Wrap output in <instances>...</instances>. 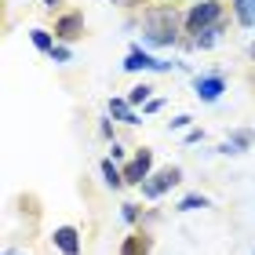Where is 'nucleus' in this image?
<instances>
[{"instance_id": "9d476101", "label": "nucleus", "mask_w": 255, "mask_h": 255, "mask_svg": "<svg viewBox=\"0 0 255 255\" xmlns=\"http://www.w3.org/2000/svg\"><path fill=\"white\" fill-rule=\"evenodd\" d=\"M102 182H106L110 190H121V186H128V182H124V171H121V168H113V157H106V160H102Z\"/></svg>"}, {"instance_id": "6ab92c4d", "label": "nucleus", "mask_w": 255, "mask_h": 255, "mask_svg": "<svg viewBox=\"0 0 255 255\" xmlns=\"http://www.w3.org/2000/svg\"><path fill=\"white\" fill-rule=\"evenodd\" d=\"M190 121H193V117H186V113H179V117L171 121V131H182V128H190Z\"/></svg>"}, {"instance_id": "1a4fd4ad", "label": "nucleus", "mask_w": 255, "mask_h": 255, "mask_svg": "<svg viewBox=\"0 0 255 255\" xmlns=\"http://www.w3.org/2000/svg\"><path fill=\"white\" fill-rule=\"evenodd\" d=\"M149 248H153V241L146 234H131V237H124L121 255H149Z\"/></svg>"}, {"instance_id": "412c9836", "label": "nucleus", "mask_w": 255, "mask_h": 255, "mask_svg": "<svg viewBox=\"0 0 255 255\" xmlns=\"http://www.w3.org/2000/svg\"><path fill=\"white\" fill-rule=\"evenodd\" d=\"M59 4H62V0H44V7H51V11L59 7Z\"/></svg>"}, {"instance_id": "4be33fe9", "label": "nucleus", "mask_w": 255, "mask_h": 255, "mask_svg": "<svg viewBox=\"0 0 255 255\" xmlns=\"http://www.w3.org/2000/svg\"><path fill=\"white\" fill-rule=\"evenodd\" d=\"M248 55H252V59H255V40H252V48H248Z\"/></svg>"}, {"instance_id": "a211bd4d", "label": "nucleus", "mask_w": 255, "mask_h": 255, "mask_svg": "<svg viewBox=\"0 0 255 255\" xmlns=\"http://www.w3.org/2000/svg\"><path fill=\"white\" fill-rule=\"evenodd\" d=\"M51 59H55V62H69V48H66V44H55Z\"/></svg>"}, {"instance_id": "f257e3e1", "label": "nucleus", "mask_w": 255, "mask_h": 255, "mask_svg": "<svg viewBox=\"0 0 255 255\" xmlns=\"http://www.w3.org/2000/svg\"><path fill=\"white\" fill-rule=\"evenodd\" d=\"M146 40L171 48V44L179 40V33H175V11H171V7H149L146 11Z\"/></svg>"}, {"instance_id": "0eeeda50", "label": "nucleus", "mask_w": 255, "mask_h": 255, "mask_svg": "<svg viewBox=\"0 0 255 255\" xmlns=\"http://www.w3.org/2000/svg\"><path fill=\"white\" fill-rule=\"evenodd\" d=\"M193 91H197V99H201V102H215V99L226 91V80L219 77V73L197 77V80H193Z\"/></svg>"}, {"instance_id": "f03ea898", "label": "nucleus", "mask_w": 255, "mask_h": 255, "mask_svg": "<svg viewBox=\"0 0 255 255\" xmlns=\"http://www.w3.org/2000/svg\"><path fill=\"white\" fill-rule=\"evenodd\" d=\"M186 33H204L208 26H215V22H223V4L219 0H201V4H193L190 11H186Z\"/></svg>"}, {"instance_id": "2eb2a0df", "label": "nucleus", "mask_w": 255, "mask_h": 255, "mask_svg": "<svg viewBox=\"0 0 255 255\" xmlns=\"http://www.w3.org/2000/svg\"><path fill=\"white\" fill-rule=\"evenodd\" d=\"M149 91H153L149 84H135L131 91H128V102H131V106H146V102H149Z\"/></svg>"}, {"instance_id": "f3484780", "label": "nucleus", "mask_w": 255, "mask_h": 255, "mask_svg": "<svg viewBox=\"0 0 255 255\" xmlns=\"http://www.w3.org/2000/svg\"><path fill=\"white\" fill-rule=\"evenodd\" d=\"M252 131H234V138H230V146H234L237 149V153H241V149H245V146H252Z\"/></svg>"}, {"instance_id": "4468645a", "label": "nucleus", "mask_w": 255, "mask_h": 255, "mask_svg": "<svg viewBox=\"0 0 255 255\" xmlns=\"http://www.w3.org/2000/svg\"><path fill=\"white\" fill-rule=\"evenodd\" d=\"M29 37H33V48H37V51H48V55L55 51V40H51V33H48V29H33Z\"/></svg>"}, {"instance_id": "b1692460", "label": "nucleus", "mask_w": 255, "mask_h": 255, "mask_svg": "<svg viewBox=\"0 0 255 255\" xmlns=\"http://www.w3.org/2000/svg\"><path fill=\"white\" fill-rule=\"evenodd\" d=\"M4 255H18V252H4Z\"/></svg>"}, {"instance_id": "5701e85b", "label": "nucleus", "mask_w": 255, "mask_h": 255, "mask_svg": "<svg viewBox=\"0 0 255 255\" xmlns=\"http://www.w3.org/2000/svg\"><path fill=\"white\" fill-rule=\"evenodd\" d=\"M113 4H135V0H113Z\"/></svg>"}, {"instance_id": "423d86ee", "label": "nucleus", "mask_w": 255, "mask_h": 255, "mask_svg": "<svg viewBox=\"0 0 255 255\" xmlns=\"http://www.w3.org/2000/svg\"><path fill=\"white\" fill-rule=\"evenodd\" d=\"M55 37H59V40L84 37V15H80V11H66V15H59V18H55Z\"/></svg>"}, {"instance_id": "7ed1b4c3", "label": "nucleus", "mask_w": 255, "mask_h": 255, "mask_svg": "<svg viewBox=\"0 0 255 255\" xmlns=\"http://www.w3.org/2000/svg\"><path fill=\"white\" fill-rule=\"evenodd\" d=\"M179 179H182L179 168H160V171H153V175L142 182V197H146V201H157V197L164 193V190H171Z\"/></svg>"}, {"instance_id": "f8f14e48", "label": "nucleus", "mask_w": 255, "mask_h": 255, "mask_svg": "<svg viewBox=\"0 0 255 255\" xmlns=\"http://www.w3.org/2000/svg\"><path fill=\"white\" fill-rule=\"evenodd\" d=\"M219 33H223V22H215V26H208L204 33H197V37H193V48L208 51V48H212V44L219 40Z\"/></svg>"}, {"instance_id": "20e7f679", "label": "nucleus", "mask_w": 255, "mask_h": 255, "mask_svg": "<svg viewBox=\"0 0 255 255\" xmlns=\"http://www.w3.org/2000/svg\"><path fill=\"white\" fill-rule=\"evenodd\" d=\"M149 175H153V153H149V149H138L135 160L124 168V182L128 186H142Z\"/></svg>"}, {"instance_id": "ddd939ff", "label": "nucleus", "mask_w": 255, "mask_h": 255, "mask_svg": "<svg viewBox=\"0 0 255 255\" xmlns=\"http://www.w3.org/2000/svg\"><path fill=\"white\" fill-rule=\"evenodd\" d=\"M234 11L241 26H255V0H234Z\"/></svg>"}, {"instance_id": "dca6fc26", "label": "nucleus", "mask_w": 255, "mask_h": 255, "mask_svg": "<svg viewBox=\"0 0 255 255\" xmlns=\"http://www.w3.org/2000/svg\"><path fill=\"white\" fill-rule=\"evenodd\" d=\"M197 208H208V197L190 193V197H182V201H179V212H197Z\"/></svg>"}, {"instance_id": "6e6552de", "label": "nucleus", "mask_w": 255, "mask_h": 255, "mask_svg": "<svg viewBox=\"0 0 255 255\" xmlns=\"http://www.w3.org/2000/svg\"><path fill=\"white\" fill-rule=\"evenodd\" d=\"M55 248H59L62 255H80V237L73 226H59L55 230Z\"/></svg>"}, {"instance_id": "39448f33", "label": "nucleus", "mask_w": 255, "mask_h": 255, "mask_svg": "<svg viewBox=\"0 0 255 255\" xmlns=\"http://www.w3.org/2000/svg\"><path fill=\"white\" fill-rule=\"evenodd\" d=\"M124 69L128 73H138V69H153V73H168V62H160V59H153V55H146L142 48H131L128 51V59H124Z\"/></svg>"}, {"instance_id": "aec40b11", "label": "nucleus", "mask_w": 255, "mask_h": 255, "mask_svg": "<svg viewBox=\"0 0 255 255\" xmlns=\"http://www.w3.org/2000/svg\"><path fill=\"white\" fill-rule=\"evenodd\" d=\"M124 219L128 223H138V204H124Z\"/></svg>"}, {"instance_id": "9b49d317", "label": "nucleus", "mask_w": 255, "mask_h": 255, "mask_svg": "<svg viewBox=\"0 0 255 255\" xmlns=\"http://www.w3.org/2000/svg\"><path fill=\"white\" fill-rule=\"evenodd\" d=\"M110 113H113V121H124V124H138V117L131 113V102H128V99H110Z\"/></svg>"}]
</instances>
